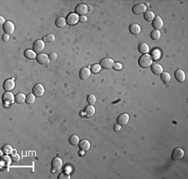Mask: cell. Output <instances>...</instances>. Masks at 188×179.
<instances>
[{"instance_id":"6da1fadb","label":"cell","mask_w":188,"mask_h":179,"mask_svg":"<svg viewBox=\"0 0 188 179\" xmlns=\"http://www.w3.org/2000/svg\"><path fill=\"white\" fill-rule=\"evenodd\" d=\"M138 63L140 67L142 68H147L152 64V59L151 57L148 54H143L141 57L139 58L138 60Z\"/></svg>"},{"instance_id":"7a4b0ae2","label":"cell","mask_w":188,"mask_h":179,"mask_svg":"<svg viewBox=\"0 0 188 179\" xmlns=\"http://www.w3.org/2000/svg\"><path fill=\"white\" fill-rule=\"evenodd\" d=\"M2 101L5 106H10L15 102V96L11 92H5L3 94Z\"/></svg>"},{"instance_id":"3957f363","label":"cell","mask_w":188,"mask_h":179,"mask_svg":"<svg viewBox=\"0 0 188 179\" xmlns=\"http://www.w3.org/2000/svg\"><path fill=\"white\" fill-rule=\"evenodd\" d=\"M114 60L110 58H105V59H102L100 62V65L102 68H105V69H110L112 68L114 66Z\"/></svg>"},{"instance_id":"277c9868","label":"cell","mask_w":188,"mask_h":179,"mask_svg":"<svg viewBox=\"0 0 188 179\" xmlns=\"http://www.w3.org/2000/svg\"><path fill=\"white\" fill-rule=\"evenodd\" d=\"M146 9H147V7L145 3H137L132 8V12L134 14L139 15V14L146 13Z\"/></svg>"},{"instance_id":"5b68a950","label":"cell","mask_w":188,"mask_h":179,"mask_svg":"<svg viewBox=\"0 0 188 179\" xmlns=\"http://www.w3.org/2000/svg\"><path fill=\"white\" fill-rule=\"evenodd\" d=\"M79 15L76 14L75 13H70L68 14L67 18H66V23L68 25L73 26L75 25L78 22H79Z\"/></svg>"},{"instance_id":"8992f818","label":"cell","mask_w":188,"mask_h":179,"mask_svg":"<svg viewBox=\"0 0 188 179\" xmlns=\"http://www.w3.org/2000/svg\"><path fill=\"white\" fill-rule=\"evenodd\" d=\"M44 48H45V43L43 40H36L33 45V50L36 53H40L44 49Z\"/></svg>"},{"instance_id":"52a82bcc","label":"cell","mask_w":188,"mask_h":179,"mask_svg":"<svg viewBox=\"0 0 188 179\" xmlns=\"http://www.w3.org/2000/svg\"><path fill=\"white\" fill-rule=\"evenodd\" d=\"M3 29L4 33H6V34H8V35H12L14 33L15 27H14V24L11 21H7L3 25Z\"/></svg>"},{"instance_id":"ba28073f","label":"cell","mask_w":188,"mask_h":179,"mask_svg":"<svg viewBox=\"0 0 188 179\" xmlns=\"http://www.w3.org/2000/svg\"><path fill=\"white\" fill-rule=\"evenodd\" d=\"M33 93L35 97L40 98L42 96H44V87L41 83H37L33 87Z\"/></svg>"},{"instance_id":"9c48e42d","label":"cell","mask_w":188,"mask_h":179,"mask_svg":"<svg viewBox=\"0 0 188 179\" xmlns=\"http://www.w3.org/2000/svg\"><path fill=\"white\" fill-rule=\"evenodd\" d=\"M88 13V6L85 3H80L75 8V13L80 16H85Z\"/></svg>"},{"instance_id":"30bf717a","label":"cell","mask_w":188,"mask_h":179,"mask_svg":"<svg viewBox=\"0 0 188 179\" xmlns=\"http://www.w3.org/2000/svg\"><path fill=\"white\" fill-rule=\"evenodd\" d=\"M129 120H130V116L127 113H122L117 118L116 123L121 126H125L129 123Z\"/></svg>"},{"instance_id":"8fae6325","label":"cell","mask_w":188,"mask_h":179,"mask_svg":"<svg viewBox=\"0 0 188 179\" xmlns=\"http://www.w3.org/2000/svg\"><path fill=\"white\" fill-rule=\"evenodd\" d=\"M184 157V150L181 147H177L175 150H173L171 154V158L175 161L181 159Z\"/></svg>"},{"instance_id":"7c38bea8","label":"cell","mask_w":188,"mask_h":179,"mask_svg":"<svg viewBox=\"0 0 188 179\" xmlns=\"http://www.w3.org/2000/svg\"><path fill=\"white\" fill-rule=\"evenodd\" d=\"M51 166H52V169L55 170L56 172L60 171V170H61L62 166H63V161L60 158H54V159L52 160Z\"/></svg>"},{"instance_id":"4fadbf2b","label":"cell","mask_w":188,"mask_h":179,"mask_svg":"<svg viewBox=\"0 0 188 179\" xmlns=\"http://www.w3.org/2000/svg\"><path fill=\"white\" fill-rule=\"evenodd\" d=\"M95 113V108L93 105H87L85 107L83 115L86 118H92Z\"/></svg>"},{"instance_id":"5bb4252c","label":"cell","mask_w":188,"mask_h":179,"mask_svg":"<svg viewBox=\"0 0 188 179\" xmlns=\"http://www.w3.org/2000/svg\"><path fill=\"white\" fill-rule=\"evenodd\" d=\"M3 87L5 92H10L15 87V83L13 79H6L3 84Z\"/></svg>"},{"instance_id":"9a60e30c","label":"cell","mask_w":188,"mask_h":179,"mask_svg":"<svg viewBox=\"0 0 188 179\" xmlns=\"http://www.w3.org/2000/svg\"><path fill=\"white\" fill-rule=\"evenodd\" d=\"M36 60L39 63L45 65V64H49V56L46 55L45 53H39L36 57Z\"/></svg>"},{"instance_id":"2e32d148","label":"cell","mask_w":188,"mask_h":179,"mask_svg":"<svg viewBox=\"0 0 188 179\" xmlns=\"http://www.w3.org/2000/svg\"><path fill=\"white\" fill-rule=\"evenodd\" d=\"M152 26L155 28V30H160L163 27V20L160 16L155 17L154 20L152 21Z\"/></svg>"},{"instance_id":"e0dca14e","label":"cell","mask_w":188,"mask_h":179,"mask_svg":"<svg viewBox=\"0 0 188 179\" xmlns=\"http://www.w3.org/2000/svg\"><path fill=\"white\" fill-rule=\"evenodd\" d=\"M175 78L179 83H183L186 80V73L182 69H177L174 73Z\"/></svg>"},{"instance_id":"ac0fdd59","label":"cell","mask_w":188,"mask_h":179,"mask_svg":"<svg viewBox=\"0 0 188 179\" xmlns=\"http://www.w3.org/2000/svg\"><path fill=\"white\" fill-rule=\"evenodd\" d=\"M129 31L133 35H139L141 32V28L137 23H132L129 27Z\"/></svg>"},{"instance_id":"d6986e66","label":"cell","mask_w":188,"mask_h":179,"mask_svg":"<svg viewBox=\"0 0 188 179\" xmlns=\"http://www.w3.org/2000/svg\"><path fill=\"white\" fill-rule=\"evenodd\" d=\"M91 74V71L89 67H83L80 72V78L82 80H87Z\"/></svg>"},{"instance_id":"ffe728a7","label":"cell","mask_w":188,"mask_h":179,"mask_svg":"<svg viewBox=\"0 0 188 179\" xmlns=\"http://www.w3.org/2000/svg\"><path fill=\"white\" fill-rule=\"evenodd\" d=\"M78 145H79L80 149L82 151H85V152H87L90 149V143L86 139H83L80 141Z\"/></svg>"},{"instance_id":"44dd1931","label":"cell","mask_w":188,"mask_h":179,"mask_svg":"<svg viewBox=\"0 0 188 179\" xmlns=\"http://www.w3.org/2000/svg\"><path fill=\"white\" fill-rule=\"evenodd\" d=\"M151 72L155 75H160L163 72V67L159 63H152L151 65Z\"/></svg>"},{"instance_id":"7402d4cb","label":"cell","mask_w":188,"mask_h":179,"mask_svg":"<svg viewBox=\"0 0 188 179\" xmlns=\"http://www.w3.org/2000/svg\"><path fill=\"white\" fill-rule=\"evenodd\" d=\"M24 57L28 59H36V57H37V55H36V53L34 52V50H31V49H26L25 51H24Z\"/></svg>"},{"instance_id":"603a6c76","label":"cell","mask_w":188,"mask_h":179,"mask_svg":"<svg viewBox=\"0 0 188 179\" xmlns=\"http://www.w3.org/2000/svg\"><path fill=\"white\" fill-rule=\"evenodd\" d=\"M138 50H139V52L141 53L147 54L149 50H150V48H149L148 43H140V45L138 47Z\"/></svg>"},{"instance_id":"cb8c5ba5","label":"cell","mask_w":188,"mask_h":179,"mask_svg":"<svg viewBox=\"0 0 188 179\" xmlns=\"http://www.w3.org/2000/svg\"><path fill=\"white\" fill-rule=\"evenodd\" d=\"M26 97H27V96H25L24 93H17V94L15 95V103H19V104L24 103L26 101Z\"/></svg>"},{"instance_id":"d4e9b609","label":"cell","mask_w":188,"mask_h":179,"mask_svg":"<svg viewBox=\"0 0 188 179\" xmlns=\"http://www.w3.org/2000/svg\"><path fill=\"white\" fill-rule=\"evenodd\" d=\"M66 19H65V18H63V17H60V18H58L56 21H55V25L58 27V28H65V27L66 26Z\"/></svg>"},{"instance_id":"484cf974","label":"cell","mask_w":188,"mask_h":179,"mask_svg":"<svg viewBox=\"0 0 188 179\" xmlns=\"http://www.w3.org/2000/svg\"><path fill=\"white\" fill-rule=\"evenodd\" d=\"M155 13L152 12V11H150V10H148L146 11V13H144V19L146 21H147V22H152L155 19Z\"/></svg>"},{"instance_id":"4316f807","label":"cell","mask_w":188,"mask_h":179,"mask_svg":"<svg viewBox=\"0 0 188 179\" xmlns=\"http://www.w3.org/2000/svg\"><path fill=\"white\" fill-rule=\"evenodd\" d=\"M13 147H11V145H9V144H5L4 146H3L2 147V153H3V154H5V155H9V154H11V153H13Z\"/></svg>"},{"instance_id":"83f0119b","label":"cell","mask_w":188,"mask_h":179,"mask_svg":"<svg viewBox=\"0 0 188 179\" xmlns=\"http://www.w3.org/2000/svg\"><path fill=\"white\" fill-rule=\"evenodd\" d=\"M161 79L165 83H170V81H171V75H170V73H167V72H162V73L161 74Z\"/></svg>"},{"instance_id":"f1b7e54d","label":"cell","mask_w":188,"mask_h":179,"mask_svg":"<svg viewBox=\"0 0 188 179\" xmlns=\"http://www.w3.org/2000/svg\"><path fill=\"white\" fill-rule=\"evenodd\" d=\"M69 142L71 145L73 146H76L79 144L80 143V138L77 136V135H72L69 137Z\"/></svg>"},{"instance_id":"f546056e","label":"cell","mask_w":188,"mask_h":179,"mask_svg":"<svg viewBox=\"0 0 188 179\" xmlns=\"http://www.w3.org/2000/svg\"><path fill=\"white\" fill-rule=\"evenodd\" d=\"M161 51L159 49H154L152 52H151V59L155 60V61H157L161 59Z\"/></svg>"},{"instance_id":"4dcf8cb0","label":"cell","mask_w":188,"mask_h":179,"mask_svg":"<svg viewBox=\"0 0 188 179\" xmlns=\"http://www.w3.org/2000/svg\"><path fill=\"white\" fill-rule=\"evenodd\" d=\"M161 32H160V30H153V31L151 33V39L155 40V41L160 39H161Z\"/></svg>"},{"instance_id":"1f68e13d","label":"cell","mask_w":188,"mask_h":179,"mask_svg":"<svg viewBox=\"0 0 188 179\" xmlns=\"http://www.w3.org/2000/svg\"><path fill=\"white\" fill-rule=\"evenodd\" d=\"M10 163H11V159H10L9 157H7V156H2L1 157V164H2V166H8Z\"/></svg>"},{"instance_id":"d6a6232c","label":"cell","mask_w":188,"mask_h":179,"mask_svg":"<svg viewBox=\"0 0 188 179\" xmlns=\"http://www.w3.org/2000/svg\"><path fill=\"white\" fill-rule=\"evenodd\" d=\"M54 40H55V37L53 34H48L46 36H44L43 38V41L44 43H54Z\"/></svg>"},{"instance_id":"836d02e7","label":"cell","mask_w":188,"mask_h":179,"mask_svg":"<svg viewBox=\"0 0 188 179\" xmlns=\"http://www.w3.org/2000/svg\"><path fill=\"white\" fill-rule=\"evenodd\" d=\"M26 103L28 104H33L35 102V96H34V93H30L28 94L27 97H26Z\"/></svg>"},{"instance_id":"e575fe53","label":"cell","mask_w":188,"mask_h":179,"mask_svg":"<svg viewBox=\"0 0 188 179\" xmlns=\"http://www.w3.org/2000/svg\"><path fill=\"white\" fill-rule=\"evenodd\" d=\"M87 102L89 105H94V103H96V97L93 94L89 95L87 97Z\"/></svg>"},{"instance_id":"d590c367","label":"cell","mask_w":188,"mask_h":179,"mask_svg":"<svg viewBox=\"0 0 188 179\" xmlns=\"http://www.w3.org/2000/svg\"><path fill=\"white\" fill-rule=\"evenodd\" d=\"M101 70V67L100 64H94V65H92L91 67V72L94 74H96V73H100Z\"/></svg>"},{"instance_id":"8d00e7d4","label":"cell","mask_w":188,"mask_h":179,"mask_svg":"<svg viewBox=\"0 0 188 179\" xmlns=\"http://www.w3.org/2000/svg\"><path fill=\"white\" fill-rule=\"evenodd\" d=\"M70 178V175L69 173H66V172H64V173H61L59 177H58V179H69Z\"/></svg>"},{"instance_id":"74e56055","label":"cell","mask_w":188,"mask_h":179,"mask_svg":"<svg viewBox=\"0 0 188 179\" xmlns=\"http://www.w3.org/2000/svg\"><path fill=\"white\" fill-rule=\"evenodd\" d=\"M122 64H121V63H114V66H113V68H114V70H116V71H120L122 69Z\"/></svg>"},{"instance_id":"f35d334b","label":"cell","mask_w":188,"mask_h":179,"mask_svg":"<svg viewBox=\"0 0 188 179\" xmlns=\"http://www.w3.org/2000/svg\"><path fill=\"white\" fill-rule=\"evenodd\" d=\"M49 60H51V61H54V60L57 59V58H58V55H57V53H50L49 55Z\"/></svg>"},{"instance_id":"ab89813d","label":"cell","mask_w":188,"mask_h":179,"mask_svg":"<svg viewBox=\"0 0 188 179\" xmlns=\"http://www.w3.org/2000/svg\"><path fill=\"white\" fill-rule=\"evenodd\" d=\"M12 160L15 162H19V160H20V156L19 155V154H15L14 155L13 157H12Z\"/></svg>"},{"instance_id":"60d3db41","label":"cell","mask_w":188,"mask_h":179,"mask_svg":"<svg viewBox=\"0 0 188 179\" xmlns=\"http://www.w3.org/2000/svg\"><path fill=\"white\" fill-rule=\"evenodd\" d=\"M114 130L115 131V132H119V131H121V125H119L118 123H116V124L114 126Z\"/></svg>"},{"instance_id":"b9f144b4","label":"cell","mask_w":188,"mask_h":179,"mask_svg":"<svg viewBox=\"0 0 188 179\" xmlns=\"http://www.w3.org/2000/svg\"><path fill=\"white\" fill-rule=\"evenodd\" d=\"M2 39L3 41H4V42H8V39H9V35H8V34H3V36H2Z\"/></svg>"},{"instance_id":"7bdbcfd3","label":"cell","mask_w":188,"mask_h":179,"mask_svg":"<svg viewBox=\"0 0 188 179\" xmlns=\"http://www.w3.org/2000/svg\"><path fill=\"white\" fill-rule=\"evenodd\" d=\"M79 21L81 22V23H85V22L87 21V17H86V16H80V17L79 18Z\"/></svg>"},{"instance_id":"ee69618b","label":"cell","mask_w":188,"mask_h":179,"mask_svg":"<svg viewBox=\"0 0 188 179\" xmlns=\"http://www.w3.org/2000/svg\"><path fill=\"white\" fill-rule=\"evenodd\" d=\"M0 22H1V23H2L3 25L6 23V22H5V19H4V18H3V16H1V17H0Z\"/></svg>"}]
</instances>
